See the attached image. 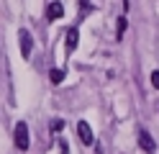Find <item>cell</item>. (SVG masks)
I'll return each instance as SVG.
<instances>
[{
    "instance_id": "6da1fadb",
    "label": "cell",
    "mask_w": 159,
    "mask_h": 154,
    "mask_svg": "<svg viewBox=\"0 0 159 154\" xmlns=\"http://www.w3.org/2000/svg\"><path fill=\"white\" fill-rule=\"evenodd\" d=\"M13 139H16V147L21 149V152H26L28 147H31V144H28V123H26V121H18V123H16Z\"/></svg>"
},
{
    "instance_id": "7a4b0ae2",
    "label": "cell",
    "mask_w": 159,
    "mask_h": 154,
    "mask_svg": "<svg viewBox=\"0 0 159 154\" xmlns=\"http://www.w3.org/2000/svg\"><path fill=\"white\" fill-rule=\"evenodd\" d=\"M77 136H80V141H82V144H87V147L95 141L93 128H90V123H87V121H77Z\"/></svg>"
},
{
    "instance_id": "3957f363",
    "label": "cell",
    "mask_w": 159,
    "mask_h": 154,
    "mask_svg": "<svg viewBox=\"0 0 159 154\" xmlns=\"http://www.w3.org/2000/svg\"><path fill=\"white\" fill-rule=\"evenodd\" d=\"M18 44H21V54L28 59V57H31V49H34V41H31V34H28L26 28L18 31Z\"/></svg>"
},
{
    "instance_id": "277c9868",
    "label": "cell",
    "mask_w": 159,
    "mask_h": 154,
    "mask_svg": "<svg viewBox=\"0 0 159 154\" xmlns=\"http://www.w3.org/2000/svg\"><path fill=\"white\" fill-rule=\"evenodd\" d=\"M139 147H141L146 154H154L157 152V144H154V139H152V133H149V131L139 133Z\"/></svg>"
},
{
    "instance_id": "5b68a950",
    "label": "cell",
    "mask_w": 159,
    "mask_h": 154,
    "mask_svg": "<svg viewBox=\"0 0 159 154\" xmlns=\"http://www.w3.org/2000/svg\"><path fill=\"white\" fill-rule=\"evenodd\" d=\"M62 16H64V5L59 3V0H54V3L46 5V18H49V21H59Z\"/></svg>"
},
{
    "instance_id": "8992f818",
    "label": "cell",
    "mask_w": 159,
    "mask_h": 154,
    "mask_svg": "<svg viewBox=\"0 0 159 154\" xmlns=\"http://www.w3.org/2000/svg\"><path fill=\"white\" fill-rule=\"evenodd\" d=\"M77 41H80L77 28H67V51H75L77 49Z\"/></svg>"
},
{
    "instance_id": "52a82bcc",
    "label": "cell",
    "mask_w": 159,
    "mask_h": 154,
    "mask_svg": "<svg viewBox=\"0 0 159 154\" xmlns=\"http://www.w3.org/2000/svg\"><path fill=\"white\" fill-rule=\"evenodd\" d=\"M126 28H128V21H126V18L121 16V18H118V26H116V39H118V41L123 39V34H126Z\"/></svg>"
},
{
    "instance_id": "ba28073f",
    "label": "cell",
    "mask_w": 159,
    "mask_h": 154,
    "mask_svg": "<svg viewBox=\"0 0 159 154\" xmlns=\"http://www.w3.org/2000/svg\"><path fill=\"white\" fill-rule=\"evenodd\" d=\"M49 80H52L54 85H59V82L64 80V69H59V67H54L52 72H49Z\"/></svg>"
},
{
    "instance_id": "9c48e42d",
    "label": "cell",
    "mask_w": 159,
    "mask_h": 154,
    "mask_svg": "<svg viewBox=\"0 0 159 154\" xmlns=\"http://www.w3.org/2000/svg\"><path fill=\"white\" fill-rule=\"evenodd\" d=\"M49 128H52V133H59V131H64V121H62V118H54L52 123H49Z\"/></svg>"
},
{
    "instance_id": "30bf717a",
    "label": "cell",
    "mask_w": 159,
    "mask_h": 154,
    "mask_svg": "<svg viewBox=\"0 0 159 154\" xmlns=\"http://www.w3.org/2000/svg\"><path fill=\"white\" fill-rule=\"evenodd\" d=\"M59 154H69V147H67V141H64V139L59 141Z\"/></svg>"
},
{
    "instance_id": "8fae6325",
    "label": "cell",
    "mask_w": 159,
    "mask_h": 154,
    "mask_svg": "<svg viewBox=\"0 0 159 154\" xmlns=\"http://www.w3.org/2000/svg\"><path fill=\"white\" fill-rule=\"evenodd\" d=\"M152 85H154V87H159V69H154V72H152Z\"/></svg>"
}]
</instances>
